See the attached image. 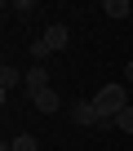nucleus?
I'll use <instances>...</instances> for the list:
<instances>
[{
	"mask_svg": "<svg viewBox=\"0 0 133 151\" xmlns=\"http://www.w3.org/2000/svg\"><path fill=\"white\" fill-rule=\"evenodd\" d=\"M66 36H71V31H66L62 22H49L40 40H44V49H49V53H58V49H66Z\"/></svg>",
	"mask_w": 133,
	"mask_h": 151,
	"instance_id": "2",
	"label": "nucleus"
},
{
	"mask_svg": "<svg viewBox=\"0 0 133 151\" xmlns=\"http://www.w3.org/2000/svg\"><path fill=\"white\" fill-rule=\"evenodd\" d=\"M71 116H76V124H102V116H98V107H93V102H76V107H71Z\"/></svg>",
	"mask_w": 133,
	"mask_h": 151,
	"instance_id": "5",
	"label": "nucleus"
},
{
	"mask_svg": "<svg viewBox=\"0 0 133 151\" xmlns=\"http://www.w3.org/2000/svg\"><path fill=\"white\" fill-rule=\"evenodd\" d=\"M89 102H93V107H98V116H102V124H98V129H115V116L129 107V93H124V85H102Z\"/></svg>",
	"mask_w": 133,
	"mask_h": 151,
	"instance_id": "1",
	"label": "nucleus"
},
{
	"mask_svg": "<svg viewBox=\"0 0 133 151\" xmlns=\"http://www.w3.org/2000/svg\"><path fill=\"white\" fill-rule=\"evenodd\" d=\"M44 85H49L44 67H31V71H27V93H31V89H44Z\"/></svg>",
	"mask_w": 133,
	"mask_h": 151,
	"instance_id": "7",
	"label": "nucleus"
},
{
	"mask_svg": "<svg viewBox=\"0 0 133 151\" xmlns=\"http://www.w3.org/2000/svg\"><path fill=\"white\" fill-rule=\"evenodd\" d=\"M102 14L120 22V18H129V14H133V5H129V0H107V5H102Z\"/></svg>",
	"mask_w": 133,
	"mask_h": 151,
	"instance_id": "6",
	"label": "nucleus"
},
{
	"mask_svg": "<svg viewBox=\"0 0 133 151\" xmlns=\"http://www.w3.org/2000/svg\"><path fill=\"white\" fill-rule=\"evenodd\" d=\"M9 151H36V138H31V133H18V138L9 142Z\"/></svg>",
	"mask_w": 133,
	"mask_h": 151,
	"instance_id": "8",
	"label": "nucleus"
},
{
	"mask_svg": "<svg viewBox=\"0 0 133 151\" xmlns=\"http://www.w3.org/2000/svg\"><path fill=\"white\" fill-rule=\"evenodd\" d=\"M18 80H27V76H22L14 62H5V67H0V98H5V102H9V89H14Z\"/></svg>",
	"mask_w": 133,
	"mask_h": 151,
	"instance_id": "4",
	"label": "nucleus"
},
{
	"mask_svg": "<svg viewBox=\"0 0 133 151\" xmlns=\"http://www.w3.org/2000/svg\"><path fill=\"white\" fill-rule=\"evenodd\" d=\"M115 129H120V133H133V107H124V111L115 116Z\"/></svg>",
	"mask_w": 133,
	"mask_h": 151,
	"instance_id": "9",
	"label": "nucleus"
},
{
	"mask_svg": "<svg viewBox=\"0 0 133 151\" xmlns=\"http://www.w3.org/2000/svg\"><path fill=\"white\" fill-rule=\"evenodd\" d=\"M124 80H129V85H133V62H129V67H124Z\"/></svg>",
	"mask_w": 133,
	"mask_h": 151,
	"instance_id": "10",
	"label": "nucleus"
},
{
	"mask_svg": "<svg viewBox=\"0 0 133 151\" xmlns=\"http://www.w3.org/2000/svg\"><path fill=\"white\" fill-rule=\"evenodd\" d=\"M31 102H36V111H44V116H53V111L62 107V102H58V93H53L49 85H44V89H31Z\"/></svg>",
	"mask_w": 133,
	"mask_h": 151,
	"instance_id": "3",
	"label": "nucleus"
}]
</instances>
